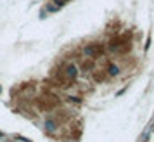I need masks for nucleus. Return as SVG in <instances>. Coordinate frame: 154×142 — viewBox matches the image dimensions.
I'll return each instance as SVG.
<instances>
[{
  "label": "nucleus",
  "mask_w": 154,
  "mask_h": 142,
  "mask_svg": "<svg viewBox=\"0 0 154 142\" xmlns=\"http://www.w3.org/2000/svg\"><path fill=\"white\" fill-rule=\"evenodd\" d=\"M43 127H45V130H47V132H56V130H57V123H56L54 120H47Z\"/></svg>",
  "instance_id": "f257e3e1"
},
{
  "label": "nucleus",
  "mask_w": 154,
  "mask_h": 142,
  "mask_svg": "<svg viewBox=\"0 0 154 142\" xmlns=\"http://www.w3.org/2000/svg\"><path fill=\"white\" fill-rule=\"evenodd\" d=\"M67 76H73V78L76 76V68H75V66H69V68H67Z\"/></svg>",
  "instance_id": "f03ea898"
},
{
  "label": "nucleus",
  "mask_w": 154,
  "mask_h": 142,
  "mask_svg": "<svg viewBox=\"0 0 154 142\" xmlns=\"http://www.w3.org/2000/svg\"><path fill=\"white\" fill-rule=\"evenodd\" d=\"M109 75H118V68L111 66V68H109Z\"/></svg>",
  "instance_id": "7ed1b4c3"
}]
</instances>
